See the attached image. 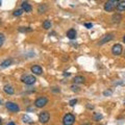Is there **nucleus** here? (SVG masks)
I'll return each mask as SVG.
<instances>
[{
    "mask_svg": "<svg viewBox=\"0 0 125 125\" xmlns=\"http://www.w3.org/2000/svg\"><path fill=\"white\" fill-rule=\"evenodd\" d=\"M118 2L119 1H116V0H109V1H106L104 4V10L105 11H113L117 7Z\"/></svg>",
    "mask_w": 125,
    "mask_h": 125,
    "instance_id": "2",
    "label": "nucleus"
},
{
    "mask_svg": "<svg viewBox=\"0 0 125 125\" xmlns=\"http://www.w3.org/2000/svg\"><path fill=\"white\" fill-rule=\"evenodd\" d=\"M51 22H50L49 20H45L44 22H43V28L44 29H50V27H51Z\"/></svg>",
    "mask_w": 125,
    "mask_h": 125,
    "instance_id": "18",
    "label": "nucleus"
},
{
    "mask_svg": "<svg viewBox=\"0 0 125 125\" xmlns=\"http://www.w3.org/2000/svg\"><path fill=\"white\" fill-rule=\"evenodd\" d=\"M48 104V98L47 97H39V98L34 101V105H36V107L38 108H42L46 106V105Z\"/></svg>",
    "mask_w": 125,
    "mask_h": 125,
    "instance_id": "1",
    "label": "nucleus"
},
{
    "mask_svg": "<svg viewBox=\"0 0 125 125\" xmlns=\"http://www.w3.org/2000/svg\"><path fill=\"white\" fill-rule=\"evenodd\" d=\"M47 10H48V6H47L46 4H44V3L38 6V13L39 14H45L47 11Z\"/></svg>",
    "mask_w": 125,
    "mask_h": 125,
    "instance_id": "14",
    "label": "nucleus"
},
{
    "mask_svg": "<svg viewBox=\"0 0 125 125\" xmlns=\"http://www.w3.org/2000/svg\"><path fill=\"white\" fill-rule=\"evenodd\" d=\"M73 81L75 83H84V77L83 76H80V75L75 76V77H74V79H73Z\"/></svg>",
    "mask_w": 125,
    "mask_h": 125,
    "instance_id": "16",
    "label": "nucleus"
},
{
    "mask_svg": "<svg viewBox=\"0 0 125 125\" xmlns=\"http://www.w3.org/2000/svg\"><path fill=\"white\" fill-rule=\"evenodd\" d=\"M31 72H32L33 74H36V75H41V74L43 73V69L42 67H40V66H38V65H34L31 67Z\"/></svg>",
    "mask_w": 125,
    "mask_h": 125,
    "instance_id": "9",
    "label": "nucleus"
},
{
    "mask_svg": "<svg viewBox=\"0 0 125 125\" xmlns=\"http://www.w3.org/2000/svg\"><path fill=\"white\" fill-rule=\"evenodd\" d=\"M71 90H72V91H75V92L79 91V89H78V87H76V85H72V87H71Z\"/></svg>",
    "mask_w": 125,
    "mask_h": 125,
    "instance_id": "26",
    "label": "nucleus"
},
{
    "mask_svg": "<svg viewBox=\"0 0 125 125\" xmlns=\"http://www.w3.org/2000/svg\"><path fill=\"white\" fill-rule=\"evenodd\" d=\"M21 7H22V10L25 11V13H30L31 10H32V6H31L28 2H22V4H21Z\"/></svg>",
    "mask_w": 125,
    "mask_h": 125,
    "instance_id": "10",
    "label": "nucleus"
},
{
    "mask_svg": "<svg viewBox=\"0 0 125 125\" xmlns=\"http://www.w3.org/2000/svg\"><path fill=\"white\" fill-rule=\"evenodd\" d=\"M5 107L11 113H17V112L20 111V106H19L17 103L11 102V101H7V102L5 103Z\"/></svg>",
    "mask_w": 125,
    "mask_h": 125,
    "instance_id": "4",
    "label": "nucleus"
},
{
    "mask_svg": "<svg viewBox=\"0 0 125 125\" xmlns=\"http://www.w3.org/2000/svg\"><path fill=\"white\" fill-rule=\"evenodd\" d=\"M4 40H5L4 34H3V33H0V47L3 45V43H4Z\"/></svg>",
    "mask_w": 125,
    "mask_h": 125,
    "instance_id": "23",
    "label": "nucleus"
},
{
    "mask_svg": "<svg viewBox=\"0 0 125 125\" xmlns=\"http://www.w3.org/2000/svg\"><path fill=\"white\" fill-rule=\"evenodd\" d=\"M76 30L75 29H73V28H71V29H69L68 31H67V37L70 39V40H74V39L76 38Z\"/></svg>",
    "mask_w": 125,
    "mask_h": 125,
    "instance_id": "11",
    "label": "nucleus"
},
{
    "mask_svg": "<svg viewBox=\"0 0 125 125\" xmlns=\"http://www.w3.org/2000/svg\"><path fill=\"white\" fill-rule=\"evenodd\" d=\"M83 125H91V124H89V123H85V124H83Z\"/></svg>",
    "mask_w": 125,
    "mask_h": 125,
    "instance_id": "33",
    "label": "nucleus"
},
{
    "mask_svg": "<svg viewBox=\"0 0 125 125\" xmlns=\"http://www.w3.org/2000/svg\"><path fill=\"white\" fill-rule=\"evenodd\" d=\"M123 42H124V43H125V36H124V37H123Z\"/></svg>",
    "mask_w": 125,
    "mask_h": 125,
    "instance_id": "32",
    "label": "nucleus"
},
{
    "mask_svg": "<svg viewBox=\"0 0 125 125\" xmlns=\"http://www.w3.org/2000/svg\"><path fill=\"white\" fill-rule=\"evenodd\" d=\"M87 107L89 109H93L94 108V105H91V104H87Z\"/></svg>",
    "mask_w": 125,
    "mask_h": 125,
    "instance_id": "28",
    "label": "nucleus"
},
{
    "mask_svg": "<svg viewBox=\"0 0 125 125\" xmlns=\"http://www.w3.org/2000/svg\"><path fill=\"white\" fill-rule=\"evenodd\" d=\"M0 103H1V100H0Z\"/></svg>",
    "mask_w": 125,
    "mask_h": 125,
    "instance_id": "36",
    "label": "nucleus"
},
{
    "mask_svg": "<svg viewBox=\"0 0 125 125\" xmlns=\"http://www.w3.org/2000/svg\"><path fill=\"white\" fill-rule=\"evenodd\" d=\"M112 21H113V23H120L121 21H122V16H121L120 14H115V15H113Z\"/></svg>",
    "mask_w": 125,
    "mask_h": 125,
    "instance_id": "13",
    "label": "nucleus"
},
{
    "mask_svg": "<svg viewBox=\"0 0 125 125\" xmlns=\"http://www.w3.org/2000/svg\"><path fill=\"white\" fill-rule=\"evenodd\" d=\"M23 11H24V10H23L22 9L21 10H16L14 11V16H16V17H19V16H21L23 14Z\"/></svg>",
    "mask_w": 125,
    "mask_h": 125,
    "instance_id": "20",
    "label": "nucleus"
},
{
    "mask_svg": "<svg viewBox=\"0 0 125 125\" xmlns=\"http://www.w3.org/2000/svg\"><path fill=\"white\" fill-rule=\"evenodd\" d=\"M124 104H125V99H124Z\"/></svg>",
    "mask_w": 125,
    "mask_h": 125,
    "instance_id": "35",
    "label": "nucleus"
},
{
    "mask_svg": "<svg viewBox=\"0 0 125 125\" xmlns=\"http://www.w3.org/2000/svg\"><path fill=\"white\" fill-rule=\"evenodd\" d=\"M21 80H22L25 84L30 85V84H33L34 83H36L37 78L34 77L33 75H24V76L21 77Z\"/></svg>",
    "mask_w": 125,
    "mask_h": 125,
    "instance_id": "5",
    "label": "nucleus"
},
{
    "mask_svg": "<svg viewBox=\"0 0 125 125\" xmlns=\"http://www.w3.org/2000/svg\"><path fill=\"white\" fill-rule=\"evenodd\" d=\"M7 125H16V124H15L14 122H10V123H9V124H7Z\"/></svg>",
    "mask_w": 125,
    "mask_h": 125,
    "instance_id": "30",
    "label": "nucleus"
},
{
    "mask_svg": "<svg viewBox=\"0 0 125 125\" xmlns=\"http://www.w3.org/2000/svg\"><path fill=\"white\" fill-rule=\"evenodd\" d=\"M10 65H11V60L7 58V60L3 61L1 64H0V67H1V68H7V67H9V66H10Z\"/></svg>",
    "mask_w": 125,
    "mask_h": 125,
    "instance_id": "17",
    "label": "nucleus"
},
{
    "mask_svg": "<svg viewBox=\"0 0 125 125\" xmlns=\"http://www.w3.org/2000/svg\"><path fill=\"white\" fill-rule=\"evenodd\" d=\"M19 31H21V32H28V31H32V29H31L30 27H26V28L20 27V28H19Z\"/></svg>",
    "mask_w": 125,
    "mask_h": 125,
    "instance_id": "19",
    "label": "nucleus"
},
{
    "mask_svg": "<svg viewBox=\"0 0 125 125\" xmlns=\"http://www.w3.org/2000/svg\"><path fill=\"white\" fill-rule=\"evenodd\" d=\"M3 91H4L6 94H9V95H13V94L15 93L14 88L11 87V85H10V84L4 85V88H3Z\"/></svg>",
    "mask_w": 125,
    "mask_h": 125,
    "instance_id": "12",
    "label": "nucleus"
},
{
    "mask_svg": "<svg viewBox=\"0 0 125 125\" xmlns=\"http://www.w3.org/2000/svg\"><path fill=\"white\" fill-rule=\"evenodd\" d=\"M85 27H87V28H92L93 24H92V23H87V24H85Z\"/></svg>",
    "mask_w": 125,
    "mask_h": 125,
    "instance_id": "27",
    "label": "nucleus"
},
{
    "mask_svg": "<svg viewBox=\"0 0 125 125\" xmlns=\"http://www.w3.org/2000/svg\"><path fill=\"white\" fill-rule=\"evenodd\" d=\"M2 124V120H1V118H0V125Z\"/></svg>",
    "mask_w": 125,
    "mask_h": 125,
    "instance_id": "31",
    "label": "nucleus"
},
{
    "mask_svg": "<svg viewBox=\"0 0 125 125\" xmlns=\"http://www.w3.org/2000/svg\"><path fill=\"white\" fill-rule=\"evenodd\" d=\"M94 119H95V121H100L102 119V115L98 114V113H95V114H94Z\"/></svg>",
    "mask_w": 125,
    "mask_h": 125,
    "instance_id": "21",
    "label": "nucleus"
},
{
    "mask_svg": "<svg viewBox=\"0 0 125 125\" xmlns=\"http://www.w3.org/2000/svg\"><path fill=\"white\" fill-rule=\"evenodd\" d=\"M122 51H123V49H122V46L120 44H115L112 48V52L114 55H120V54L122 53Z\"/></svg>",
    "mask_w": 125,
    "mask_h": 125,
    "instance_id": "7",
    "label": "nucleus"
},
{
    "mask_svg": "<svg viewBox=\"0 0 125 125\" xmlns=\"http://www.w3.org/2000/svg\"><path fill=\"white\" fill-rule=\"evenodd\" d=\"M113 39H114V34H112V33H108V34H105V36L101 39V41L99 42V45H103L105 44V43H107L109 41H112Z\"/></svg>",
    "mask_w": 125,
    "mask_h": 125,
    "instance_id": "8",
    "label": "nucleus"
},
{
    "mask_svg": "<svg viewBox=\"0 0 125 125\" xmlns=\"http://www.w3.org/2000/svg\"><path fill=\"white\" fill-rule=\"evenodd\" d=\"M75 122V116L72 114H67L62 118V123L64 125H73Z\"/></svg>",
    "mask_w": 125,
    "mask_h": 125,
    "instance_id": "3",
    "label": "nucleus"
},
{
    "mask_svg": "<svg viewBox=\"0 0 125 125\" xmlns=\"http://www.w3.org/2000/svg\"><path fill=\"white\" fill-rule=\"evenodd\" d=\"M49 119H50V114L48 112H42L41 114L39 115V121H40L41 123H43V124L48 122Z\"/></svg>",
    "mask_w": 125,
    "mask_h": 125,
    "instance_id": "6",
    "label": "nucleus"
},
{
    "mask_svg": "<svg viewBox=\"0 0 125 125\" xmlns=\"http://www.w3.org/2000/svg\"><path fill=\"white\" fill-rule=\"evenodd\" d=\"M53 92H60V89H52Z\"/></svg>",
    "mask_w": 125,
    "mask_h": 125,
    "instance_id": "29",
    "label": "nucleus"
},
{
    "mask_svg": "<svg viewBox=\"0 0 125 125\" xmlns=\"http://www.w3.org/2000/svg\"><path fill=\"white\" fill-rule=\"evenodd\" d=\"M116 9H117V10H119V11L125 10V1H119Z\"/></svg>",
    "mask_w": 125,
    "mask_h": 125,
    "instance_id": "15",
    "label": "nucleus"
},
{
    "mask_svg": "<svg viewBox=\"0 0 125 125\" xmlns=\"http://www.w3.org/2000/svg\"><path fill=\"white\" fill-rule=\"evenodd\" d=\"M76 103H77V99H72V100L69 101V104L71 105V106H74V105H75Z\"/></svg>",
    "mask_w": 125,
    "mask_h": 125,
    "instance_id": "25",
    "label": "nucleus"
},
{
    "mask_svg": "<svg viewBox=\"0 0 125 125\" xmlns=\"http://www.w3.org/2000/svg\"><path fill=\"white\" fill-rule=\"evenodd\" d=\"M1 3H2V2H1V1H0V5H1Z\"/></svg>",
    "mask_w": 125,
    "mask_h": 125,
    "instance_id": "34",
    "label": "nucleus"
},
{
    "mask_svg": "<svg viewBox=\"0 0 125 125\" xmlns=\"http://www.w3.org/2000/svg\"><path fill=\"white\" fill-rule=\"evenodd\" d=\"M112 94H113V91H112V90H106V91H104V92H103V95H104V96H106V97L111 96Z\"/></svg>",
    "mask_w": 125,
    "mask_h": 125,
    "instance_id": "24",
    "label": "nucleus"
},
{
    "mask_svg": "<svg viewBox=\"0 0 125 125\" xmlns=\"http://www.w3.org/2000/svg\"><path fill=\"white\" fill-rule=\"evenodd\" d=\"M22 120H23V122H24V123H31V119L29 118L28 116H23Z\"/></svg>",
    "mask_w": 125,
    "mask_h": 125,
    "instance_id": "22",
    "label": "nucleus"
}]
</instances>
